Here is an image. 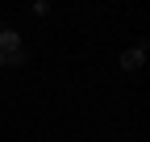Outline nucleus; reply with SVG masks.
Wrapping results in <instances>:
<instances>
[{
	"label": "nucleus",
	"instance_id": "obj_4",
	"mask_svg": "<svg viewBox=\"0 0 150 142\" xmlns=\"http://www.w3.org/2000/svg\"><path fill=\"white\" fill-rule=\"evenodd\" d=\"M29 13H38V17H46V13H50V4H46V0H33V4H29Z\"/></svg>",
	"mask_w": 150,
	"mask_h": 142
},
{
	"label": "nucleus",
	"instance_id": "obj_3",
	"mask_svg": "<svg viewBox=\"0 0 150 142\" xmlns=\"http://www.w3.org/2000/svg\"><path fill=\"white\" fill-rule=\"evenodd\" d=\"M25 59H29V50H25V46H21V50H13V55H4V63H13V67H21Z\"/></svg>",
	"mask_w": 150,
	"mask_h": 142
},
{
	"label": "nucleus",
	"instance_id": "obj_5",
	"mask_svg": "<svg viewBox=\"0 0 150 142\" xmlns=\"http://www.w3.org/2000/svg\"><path fill=\"white\" fill-rule=\"evenodd\" d=\"M0 67H4V55H0Z\"/></svg>",
	"mask_w": 150,
	"mask_h": 142
},
{
	"label": "nucleus",
	"instance_id": "obj_1",
	"mask_svg": "<svg viewBox=\"0 0 150 142\" xmlns=\"http://www.w3.org/2000/svg\"><path fill=\"white\" fill-rule=\"evenodd\" d=\"M142 63H146V42H138V46L121 50V71H138Z\"/></svg>",
	"mask_w": 150,
	"mask_h": 142
},
{
	"label": "nucleus",
	"instance_id": "obj_2",
	"mask_svg": "<svg viewBox=\"0 0 150 142\" xmlns=\"http://www.w3.org/2000/svg\"><path fill=\"white\" fill-rule=\"evenodd\" d=\"M13 50H21V33L8 29V25H0V55H13Z\"/></svg>",
	"mask_w": 150,
	"mask_h": 142
}]
</instances>
